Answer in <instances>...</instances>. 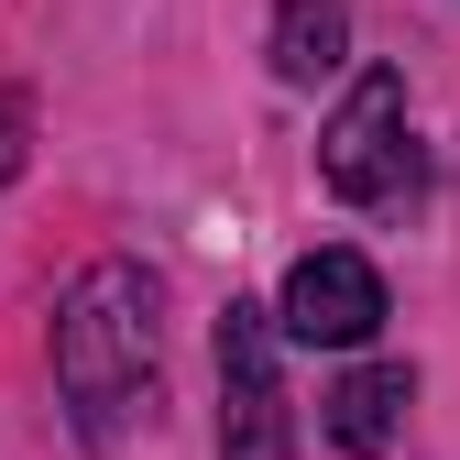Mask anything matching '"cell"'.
Segmentation results:
<instances>
[{"instance_id":"cell-1","label":"cell","mask_w":460,"mask_h":460,"mask_svg":"<svg viewBox=\"0 0 460 460\" xmlns=\"http://www.w3.org/2000/svg\"><path fill=\"white\" fill-rule=\"evenodd\" d=\"M55 384L88 438L132 417V394L154 384V274L143 263H88L55 307Z\"/></svg>"},{"instance_id":"cell-2","label":"cell","mask_w":460,"mask_h":460,"mask_svg":"<svg viewBox=\"0 0 460 460\" xmlns=\"http://www.w3.org/2000/svg\"><path fill=\"white\" fill-rule=\"evenodd\" d=\"M219 460H296L285 384H274V318L242 296L219 307Z\"/></svg>"},{"instance_id":"cell-3","label":"cell","mask_w":460,"mask_h":460,"mask_svg":"<svg viewBox=\"0 0 460 460\" xmlns=\"http://www.w3.org/2000/svg\"><path fill=\"white\" fill-rule=\"evenodd\" d=\"M318 176H329V198H351V208H373V198L406 187V77H394V66L351 77L340 121L318 132Z\"/></svg>"},{"instance_id":"cell-4","label":"cell","mask_w":460,"mask_h":460,"mask_svg":"<svg viewBox=\"0 0 460 460\" xmlns=\"http://www.w3.org/2000/svg\"><path fill=\"white\" fill-rule=\"evenodd\" d=\"M296 340H318V351H362V340L384 329V274L362 252H307L296 274H285V307H274Z\"/></svg>"},{"instance_id":"cell-5","label":"cell","mask_w":460,"mask_h":460,"mask_svg":"<svg viewBox=\"0 0 460 460\" xmlns=\"http://www.w3.org/2000/svg\"><path fill=\"white\" fill-rule=\"evenodd\" d=\"M351 66V0H285L274 12V77L285 88H318Z\"/></svg>"},{"instance_id":"cell-6","label":"cell","mask_w":460,"mask_h":460,"mask_svg":"<svg viewBox=\"0 0 460 460\" xmlns=\"http://www.w3.org/2000/svg\"><path fill=\"white\" fill-rule=\"evenodd\" d=\"M406 406H417V373H406V362H362L351 384L329 394V438L351 449V460H373V449L394 438V417H406Z\"/></svg>"},{"instance_id":"cell-7","label":"cell","mask_w":460,"mask_h":460,"mask_svg":"<svg viewBox=\"0 0 460 460\" xmlns=\"http://www.w3.org/2000/svg\"><path fill=\"white\" fill-rule=\"evenodd\" d=\"M22 176V99H0V187Z\"/></svg>"}]
</instances>
